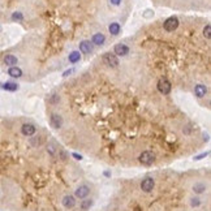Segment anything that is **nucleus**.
<instances>
[{"label": "nucleus", "mask_w": 211, "mask_h": 211, "mask_svg": "<svg viewBox=\"0 0 211 211\" xmlns=\"http://www.w3.org/2000/svg\"><path fill=\"white\" fill-rule=\"evenodd\" d=\"M8 74L10 77H13V78H20L21 76H22V70L20 69L19 67H9V69H8Z\"/></svg>", "instance_id": "15"}, {"label": "nucleus", "mask_w": 211, "mask_h": 211, "mask_svg": "<svg viewBox=\"0 0 211 211\" xmlns=\"http://www.w3.org/2000/svg\"><path fill=\"white\" fill-rule=\"evenodd\" d=\"M193 192H194L195 194H202V193L206 192V185L202 184V182L194 184V187H193Z\"/></svg>", "instance_id": "20"}, {"label": "nucleus", "mask_w": 211, "mask_h": 211, "mask_svg": "<svg viewBox=\"0 0 211 211\" xmlns=\"http://www.w3.org/2000/svg\"><path fill=\"white\" fill-rule=\"evenodd\" d=\"M17 61H19L15 55H12V53H8V55L4 56V64L8 65V67H15L17 64Z\"/></svg>", "instance_id": "14"}, {"label": "nucleus", "mask_w": 211, "mask_h": 211, "mask_svg": "<svg viewBox=\"0 0 211 211\" xmlns=\"http://www.w3.org/2000/svg\"><path fill=\"white\" fill-rule=\"evenodd\" d=\"M50 125L53 129H60L63 127V117L59 113H51V116H50Z\"/></svg>", "instance_id": "5"}, {"label": "nucleus", "mask_w": 211, "mask_h": 211, "mask_svg": "<svg viewBox=\"0 0 211 211\" xmlns=\"http://www.w3.org/2000/svg\"><path fill=\"white\" fill-rule=\"evenodd\" d=\"M201 198H198V197H193V198L190 199V206L192 207H198L201 206Z\"/></svg>", "instance_id": "21"}, {"label": "nucleus", "mask_w": 211, "mask_h": 211, "mask_svg": "<svg viewBox=\"0 0 211 211\" xmlns=\"http://www.w3.org/2000/svg\"><path fill=\"white\" fill-rule=\"evenodd\" d=\"M80 51L82 53H91L93 52V44L90 41H82L80 43Z\"/></svg>", "instance_id": "11"}, {"label": "nucleus", "mask_w": 211, "mask_h": 211, "mask_svg": "<svg viewBox=\"0 0 211 211\" xmlns=\"http://www.w3.org/2000/svg\"><path fill=\"white\" fill-rule=\"evenodd\" d=\"M103 63L106 64L107 67H111V68H116L119 65V58L115 55V53H111V52H107L103 55Z\"/></svg>", "instance_id": "1"}, {"label": "nucleus", "mask_w": 211, "mask_h": 211, "mask_svg": "<svg viewBox=\"0 0 211 211\" xmlns=\"http://www.w3.org/2000/svg\"><path fill=\"white\" fill-rule=\"evenodd\" d=\"M139 162L142 164H145V166H150V164H153L155 162V154L153 151H144L139 155Z\"/></svg>", "instance_id": "3"}, {"label": "nucleus", "mask_w": 211, "mask_h": 211, "mask_svg": "<svg viewBox=\"0 0 211 211\" xmlns=\"http://www.w3.org/2000/svg\"><path fill=\"white\" fill-rule=\"evenodd\" d=\"M70 73H73V69H69V70H65V72H64V74H63V76L64 77H68V76H69V74Z\"/></svg>", "instance_id": "30"}, {"label": "nucleus", "mask_w": 211, "mask_h": 211, "mask_svg": "<svg viewBox=\"0 0 211 211\" xmlns=\"http://www.w3.org/2000/svg\"><path fill=\"white\" fill-rule=\"evenodd\" d=\"M21 132H22V134L26 135V137H31V135L35 134L37 128H35L33 124H24L22 127H21Z\"/></svg>", "instance_id": "10"}, {"label": "nucleus", "mask_w": 211, "mask_h": 211, "mask_svg": "<svg viewBox=\"0 0 211 211\" xmlns=\"http://www.w3.org/2000/svg\"><path fill=\"white\" fill-rule=\"evenodd\" d=\"M60 155H61V159H63V160H65V159H67V154H65V151H61V153H60Z\"/></svg>", "instance_id": "31"}, {"label": "nucleus", "mask_w": 211, "mask_h": 211, "mask_svg": "<svg viewBox=\"0 0 211 211\" xmlns=\"http://www.w3.org/2000/svg\"><path fill=\"white\" fill-rule=\"evenodd\" d=\"M203 37H205L206 39H210L211 38V26L209 24L205 26V29H203Z\"/></svg>", "instance_id": "23"}, {"label": "nucleus", "mask_w": 211, "mask_h": 211, "mask_svg": "<svg viewBox=\"0 0 211 211\" xmlns=\"http://www.w3.org/2000/svg\"><path fill=\"white\" fill-rule=\"evenodd\" d=\"M111 4L112 5H120L121 4V0H110Z\"/></svg>", "instance_id": "28"}, {"label": "nucleus", "mask_w": 211, "mask_h": 211, "mask_svg": "<svg viewBox=\"0 0 211 211\" xmlns=\"http://www.w3.org/2000/svg\"><path fill=\"white\" fill-rule=\"evenodd\" d=\"M76 203H77V201H76V197L74 195H65L63 198V206L65 207V209H68V210H70V209H73L74 206H76Z\"/></svg>", "instance_id": "9"}, {"label": "nucleus", "mask_w": 211, "mask_h": 211, "mask_svg": "<svg viewBox=\"0 0 211 211\" xmlns=\"http://www.w3.org/2000/svg\"><path fill=\"white\" fill-rule=\"evenodd\" d=\"M47 153L51 154V155H55V153H56L55 146H53V145H48V146H47Z\"/></svg>", "instance_id": "26"}, {"label": "nucleus", "mask_w": 211, "mask_h": 211, "mask_svg": "<svg viewBox=\"0 0 211 211\" xmlns=\"http://www.w3.org/2000/svg\"><path fill=\"white\" fill-rule=\"evenodd\" d=\"M108 30H110V33L112 35H117L120 33V30H121V26H120L119 22H112L108 26Z\"/></svg>", "instance_id": "19"}, {"label": "nucleus", "mask_w": 211, "mask_h": 211, "mask_svg": "<svg viewBox=\"0 0 211 211\" xmlns=\"http://www.w3.org/2000/svg\"><path fill=\"white\" fill-rule=\"evenodd\" d=\"M207 155H209V151L202 153V154H199V155L194 156V160H201V159H203V158H205V156H207Z\"/></svg>", "instance_id": "27"}, {"label": "nucleus", "mask_w": 211, "mask_h": 211, "mask_svg": "<svg viewBox=\"0 0 211 211\" xmlns=\"http://www.w3.org/2000/svg\"><path fill=\"white\" fill-rule=\"evenodd\" d=\"M177 26H178V19H177V17H175V16L167 19L166 21H164V24H163V27H164V30H166V31H173V30L177 29Z\"/></svg>", "instance_id": "4"}, {"label": "nucleus", "mask_w": 211, "mask_h": 211, "mask_svg": "<svg viewBox=\"0 0 211 211\" xmlns=\"http://www.w3.org/2000/svg\"><path fill=\"white\" fill-rule=\"evenodd\" d=\"M12 20L13 21H22L24 20V15L21 12H13L12 13Z\"/></svg>", "instance_id": "24"}, {"label": "nucleus", "mask_w": 211, "mask_h": 211, "mask_svg": "<svg viewBox=\"0 0 211 211\" xmlns=\"http://www.w3.org/2000/svg\"><path fill=\"white\" fill-rule=\"evenodd\" d=\"M158 90L162 93L163 95H167L171 93V89H172V85H171V82L167 80V78H160L158 81Z\"/></svg>", "instance_id": "2"}, {"label": "nucleus", "mask_w": 211, "mask_h": 211, "mask_svg": "<svg viewBox=\"0 0 211 211\" xmlns=\"http://www.w3.org/2000/svg\"><path fill=\"white\" fill-rule=\"evenodd\" d=\"M1 89L7 91H16V90H19V85L16 82H5V84L1 85Z\"/></svg>", "instance_id": "16"}, {"label": "nucleus", "mask_w": 211, "mask_h": 211, "mask_svg": "<svg viewBox=\"0 0 211 211\" xmlns=\"http://www.w3.org/2000/svg\"><path fill=\"white\" fill-rule=\"evenodd\" d=\"M60 101V96L59 95H56V94H53L51 98H50V103H52V104H55V103H58Z\"/></svg>", "instance_id": "25"}, {"label": "nucleus", "mask_w": 211, "mask_h": 211, "mask_svg": "<svg viewBox=\"0 0 211 211\" xmlns=\"http://www.w3.org/2000/svg\"><path fill=\"white\" fill-rule=\"evenodd\" d=\"M68 59H69V63L72 64H76L81 60V53L80 51H72L69 53V56H68Z\"/></svg>", "instance_id": "17"}, {"label": "nucleus", "mask_w": 211, "mask_h": 211, "mask_svg": "<svg viewBox=\"0 0 211 211\" xmlns=\"http://www.w3.org/2000/svg\"><path fill=\"white\" fill-rule=\"evenodd\" d=\"M155 188V181H154V178L151 177H146L142 180L141 182V189L144 190L145 193H150L153 192V189Z\"/></svg>", "instance_id": "6"}, {"label": "nucleus", "mask_w": 211, "mask_h": 211, "mask_svg": "<svg viewBox=\"0 0 211 211\" xmlns=\"http://www.w3.org/2000/svg\"><path fill=\"white\" fill-rule=\"evenodd\" d=\"M89 193H90V188H89L87 185H80V187L76 189V192H74V197L78 199H84L89 195Z\"/></svg>", "instance_id": "7"}, {"label": "nucleus", "mask_w": 211, "mask_h": 211, "mask_svg": "<svg viewBox=\"0 0 211 211\" xmlns=\"http://www.w3.org/2000/svg\"><path fill=\"white\" fill-rule=\"evenodd\" d=\"M104 41H106L104 34H102V33H95L94 35H93L91 43H94V44H96V46H102L103 43H104Z\"/></svg>", "instance_id": "12"}, {"label": "nucleus", "mask_w": 211, "mask_h": 211, "mask_svg": "<svg viewBox=\"0 0 211 211\" xmlns=\"http://www.w3.org/2000/svg\"><path fill=\"white\" fill-rule=\"evenodd\" d=\"M91 206H93V199H91V198H84V199L81 201V203H80L81 210H84V211L90 210Z\"/></svg>", "instance_id": "18"}, {"label": "nucleus", "mask_w": 211, "mask_h": 211, "mask_svg": "<svg viewBox=\"0 0 211 211\" xmlns=\"http://www.w3.org/2000/svg\"><path fill=\"white\" fill-rule=\"evenodd\" d=\"M41 142H42V139H41L39 135H37V137H33V138L30 139V144H31V146H34V147H38V146L41 145Z\"/></svg>", "instance_id": "22"}, {"label": "nucleus", "mask_w": 211, "mask_h": 211, "mask_svg": "<svg viewBox=\"0 0 211 211\" xmlns=\"http://www.w3.org/2000/svg\"><path fill=\"white\" fill-rule=\"evenodd\" d=\"M72 156H73V158L76 159V160H82V156H81V155H78V154H76V153H73V154H72Z\"/></svg>", "instance_id": "29"}, {"label": "nucleus", "mask_w": 211, "mask_h": 211, "mask_svg": "<svg viewBox=\"0 0 211 211\" xmlns=\"http://www.w3.org/2000/svg\"><path fill=\"white\" fill-rule=\"evenodd\" d=\"M113 53H115L116 56H127L128 53H129V47L124 43H119L113 48Z\"/></svg>", "instance_id": "8"}, {"label": "nucleus", "mask_w": 211, "mask_h": 211, "mask_svg": "<svg viewBox=\"0 0 211 211\" xmlns=\"http://www.w3.org/2000/svg\"><path fill=\"white\" fill-rule=\"evenodd\" d=\"M194 93L198 98H203L207 93V87L202 84H198V85H195V87H194Z\"/></svg>", "instance_id": "13"}]
</instances>
